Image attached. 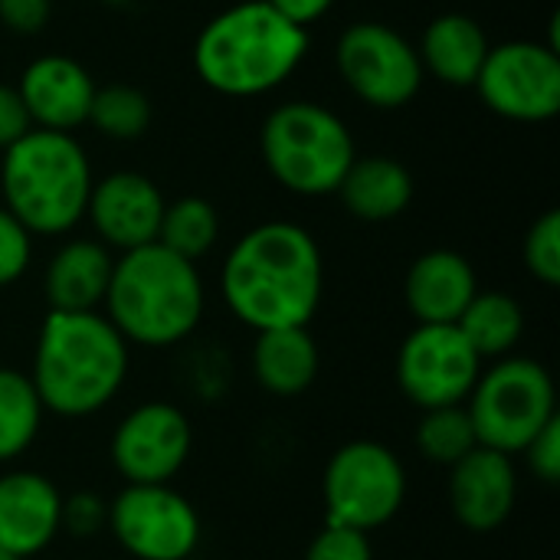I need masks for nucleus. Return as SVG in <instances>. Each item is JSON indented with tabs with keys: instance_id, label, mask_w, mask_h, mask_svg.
<instances>
[{
	"instance_id": "obj_16",
	"label": "nucleus",
	"mask_w": 560,
	"mask_h": 560,
	"mask_svg": "<svg viewBox=\"0 0 560 560\" xmlns=\"http://www.w3.org/2000/svg\"><path fill=\"white\" fill-rule=\"evenodd\" d=\"M518 499V472L512 456L476 446L450 469V509L469 532H495L509 522Z\"/></svg>"
},
{
	"instance_id": "obj_19",
	"label": "nucleus",
	"mask_w": 560,
	"mask_h": 560,
	"mask_svg": "<svg viewBox=\"0 0 560 560\" xmlns=\"http://www.w3.org/2000/svg\"><path fill=\"white\" fill-rule=\"evenodd\" d=\"M115 256L98 240L62 243L46 266V302L49 312H95L105 302Z\"/></svg>"
},
{
	"instance_id": "obj_15",
	"label": "nucleus",
	"mask_w": 560,
	"mask_h": 560,
	"mask_svg": "<svg viewBox=\"0 0 560 560\" xmlns=\"http://www.w3.org/2000/svg\"><path fill=\"white\" fill-rule=\"evenodd\" d=\"M16 92L23 98L33 128L72 135L75 128L89 125L95 82L82 62L49 52L23 69Z\"/></svg>"
},
{
	"instance_id": "obj_25",
	"label": "nucleus",
	"mask_w": 560,
	"mask_h": 560,
	"mask_svg": "<svg viewBox=\"0 0 560 560\" xmlns=\"http://www.w3.org/2000/svg\"><path fill=\"white\" fill-rule=\"evenodd\" d=\"M220 240V213L203 197H180L164 207L158 243L187 262L203 259Z\"/></svg>"
},
{
	"instance_id": "obj_29",
	"label": "nucleus",
	"mask_w": 560,
	"mask_h": 560,
	"mask_svg": "<svg viewBox=\"0 0 560 560\" xmlns=\"http://www.w3.org/2000/svg\"><path fill=\"white\" fill-rule=\"evenodd\" d=\"M30 259H33V233L7 207H0V289L23 279Z\"/></svg>"
},
{
	"instance_id": "obj_31",
	"label": "nucleus",
	"mask_w": 560,
	"mask_h": 560,
	"mask_svg": "<svg viewBox=\"0 0 560 560\" xmlns=\"http://www.w3.org/2000/svg\"><path fill=\"white\" fill-rule=\"evenodd\" d=\"M102 528H108V505L92 495V492H75L69 499H62V518H59V532L72 535V538H92Z\"/></svg>"
},
{
	"instance_id": "obj_9",
	"label": "nucleus",
	"mask_w": 560,
	"mask_h": 560,
	"mask_svg": "<svg viewBox=\"0 0 560 560\" xmlns=\"http://www.w3.org/2000/svg\"><path fill=\"white\" fill-rule=\"evenodd\" d=\"M335 66L348 92L381 112L410 105L427 75L417 46L394 26L377 20L351 23L338 36Z\"/></svg>"
},
{
	"instance_id": "obj_35",
	"label": "nucleus",
	"mask_w": 560,
	"mask_h": 560,
	"mask_svg": "<svg viewBox=\"0 0 560 560\" xmlns=\"http://www.w3.org/2000/svg\"><path fill=\"white\" fill-rule=\"evenodd\" d=\"M276 13H282L289 23H295V26H312L315 20H322L331 7H335V0H266Z\"/></svg>"
},
{
	"instance_id": "obj_26",
	"label": "nucleus",
	"mask_w": 560,
	"mask_h": 560,
	"mask_svg": "<svg viewBox=\"0 0 560 560\" xmlns=\"http://www.w3.org/2000/svg\"><path fill=\"white\" fill-rule=\"evenodd\" d=\"M479 446L472 420L463 404L456 407H440L427 410L420 427H417V450L427 463L453 469L459 459H466Z\"/></svg>"
},
{
	"instance_id": "obj_3",
	"label": "nucleus",
	"mask_w": 560,
	"mask_h": 560,
	"mask_svg": "<svg viewBox=\"0 0 560 560\" xmlns=\"http://www.w3.org/2000/svg\"><path fill=\"white\" fill-rule=\"evenodd\" d=\"M308 56V30L289 23L266 0H243L220 10L194 39L200 82L230 98H253L279 89Z\"/></svg>"
},
{
	"instance_id": "obj_4",
	"label": "nucleus",
	"mask_w": 560,
	"mask_h": 560,
	"mask_svg": "<svg viewBox=\"0 0 560 560\" xmlns=\"http://www.w3.org/2000/svg\"><path fill=\"white\" fill-rule=\"evenodd\" d=\"M105 318L125 341L141 348H171L194 335L203 318V279L197 262L180 259L161 243L128 249L112 266Z\"/></svg>"
},
{
	"instance_id": "obj_2",
	"label": "nucleus",
	"mask_w": 560,
	"mask_h": 560,
	"mask_svg": "<svg viewBox=\"0 0 560 560\" xmlns=\"http://www.w3.org/2000/svg\"><path fill=\"white\" fill-rule=\"evenodd\" d=\"M128 377V341L98 312H49L33 354V390L56 417L105 410Z\"/></svg>"
},
{
	"instance_id": "obj_28",
	"label": "nucleus",
	"mask_w": 560,
	"mask_h": 560,
	"mask_svg": "<svg viewBox=\"0 0 560 560\" xmlns=\"http://www.w3.org/2000/svg\"><path fill=\"white\" fill-rule=\"evenodd\" d=\"M525 266L528 272L545 282V285H560V213L558 210H548L541 213L528 236H525Z\"/></svg>"
},
{
	"instance_id": "obj_30",
	"label": "nucleus",
	"mask_w": 560,
	"mask_h": 560,
	"mask_svg": "<svg viewBox=\"0 0 560 560\" xmlns=\"http://www.w3.org/2000/svg\"><path fill=\"white\" fill-rule=\"evenodd\" d=\"M305 560H374V551L364 532L345 525H325L312 538Z\"/></svg>"
},
{
	"instance_id": "obj_6",
	"label": "nucleus",
	"mask_w": 560,
	"mask_h": 560,
	"mask_svg": "<svg viewBox=\"0 0 560 560\" xmlns=\"http://www.w3.org/2000/svg\"><path fill=\"white\" fill-rule=\"evenodd\" d=\"M259 151L272 180L299 197L338 194L358 158L351 128L331 108L308 98L282 102L266 115Z\"/></svg>"
},
{
	"instance_id": "obj_23",
	"label": "nucleus",
	"mask_w": 560,
	"mask_h": 560,
	"mask_svg": "<svg viewBox=\"0 0 560 560\" xmlns=\"http://www.w3.org/2000/svg\"><path fill=\"white\" fill-rule=\"evenodd\" d=\"M456 328L482 361L509 358V351L518 345L525 331V312L505 292H476V299L459 315Z\"/></svg>"
},
{
	"instance_id": "obj_27",
	"label": "nucleus",
	"mask_w": 560,
	"mask_h": 560,
	"mask_svg": "<svg viewBox=\"0 0 560 560\" xmlns=\"http://www.w3.org/2000/svg\"><path fill=\"white\" fill-rule=\"evenodd\" d=\"M89 125L112 141H135L151 125V102L135 85H105L95 89Z\"/></svg>"
},
{
	"instance_id": "obj_32",
	"label": "nucleus",
	"mask_w": 560,
	"mask_h": 560,
	"mask_svg": "<svg viewBox=\"0 0 560 560\" xmlns=\"http://www.w3.org/2000/svg\"><path fill=\"white\" fill-rule=\"evenodd\" d=\"M528 469L538 476V482L545 486H558L560 482V417H555L525 450Z\"/></svg>"
},
{
	"instance_id": "obj_14",
	"label": "nucleus",
	"mask_w": 560,
	"mask_h": 560,
	"mask_svg": "<svg viewBox=\"0 0 560 560\" xmlns=\"http://www.w3.org/2000/svg\"><path fill=\"white\" fill-rule=\"evenodd\" d=\"M164 207L167 200L151 177L138 171H112L92 184L85 217L102 246L128 253L158 243Z\"/></svg>"
},
{
	"instance_id": "obj_12",
	"label": "nucleus",
	"mask_w": 560,
	"mask_h": 560,
	"mask_svg": "<svg viewBox=\"0 0 560 560\" xmlns=\"http://www.w3.org/2000/svg\"><path fill=\"white\" fill-rule=\"evenodd\" d=\"M108 532L138 560H187L200 545L197 509L171 486H125L108 502Z\"/></svg>"
},
{
	"instance_id": "obj_10",
	"label": "nucleus",
	"mask_w": 560,
	"mask_h": 560,
	"mask_svg": "<svg viewBox=\"0 0 560 560\" xmlns=\"http://www.w3.org/2000/svg\"><path fill=\"white\" fill-rule=\"evenodd\" d=\"M476 92L509 121H548L560 112V56L538 39H509L489 46L476 75Z\"/></svg>"
},
{
	"instance_id": "obj_1",
	"label": "nucleus",
	"mask_w": 560,
	"mask_h": 560,
	"mask_svg": "<svg viewBox=\"0 0 560 560\" xmlns=\"http://www.w3.org/2000/svg\"><path fill=\"white\" fill-rule=\"evenodd\" d=\"M220 285L226 308L256 335L305 328L322 305V249L299 223H259L226 253Z\"/></svg>"
},
{
	"instance_id": "obj_24",
	"label": "nucleus",
	"mask_w": 560,
	"mask_h": 560,
	"mask_svg": "<svg viewBox=\"0 0 560 560\" xmlns=\"http://www.w3.org/2000/svg\"><path fill=\"white\" fill-rule=\"evenodd\" d=\"M43 413L33 381L20 371L0 368V463L23 456L36 443Z\"/></svg>"
},
{
	"instance_id": "obj_17",
	"label": "nucleus",
	"mask_w": 560,
	"mask_h": 560,
	"mask_svg": "<svg viewBox=\"0 0 560 560\" xmlns=\"http://www.w3.org/2000/svg\"><path fill=\"white\" fill-rule=\"evenodd\" d=\"M62 495L39 472L0 476V548L20 560L33 558L59 535Z\"/></svg>"
},
{
	"instance_id": "obj_18",
	"label": "nucleus",
	"mask_w": 560,
	"mask_h": 560,
	"mask_svg": "<svg viewBox=\"0 0 560 560\" xmlns=\"http://www.w3.org/2000/svg\"><path fill=\"white\" fill-rule=\"evenodd\" d=\"M479 282L466 256L453 249L423 253L404 282L407 308L420 325H456L466 305L476 299Z\"/></svg>"
},
{
	"instance_id": "obj_13",
	"label": "nucleus",
	"mask_w": 560,
	"mask_h": 560,
	"mask_svg": "<svg viewBox=\"0 0 560 560\" xmlns=\"http://www.w3.org/2000/svg\"><path fill=\"white\" fill-rule=\"evenodd\" d=\"M194 430L187 417L161 400L135 407L112 436V466L128 486H167L187 463Z\"/></svg>"
},
{
	"instance_id": "obj_8",
	"label": "nucleus",
	"mask_w": 560,
	"mask_h": 560,
	"mask_svg": "<svg viewBox=\"0 0 560 560\" xmlns=\"http://www.w3.org/2000/svg\"><path fill=\"white\" fill-rule=\"evenodd\" d=\"M325 525L374 532L387 525L407 499V469L394 450L374 440L345 443L325 466Z\"/></svg>"
},
{
	"instance_id": "obj_34",
	"label": "nucleus",
	"mask_w": 560,
	"mask_h": 560,
	"mask_svg": "<svg viewBox=\"0 0 560 560\" xmlns=\"http://www.w3.org/2000/svg\"><path fill=\"white\" fill-rule=\"evenodd\" d=\"M30 128H33V121L23 108L16 85L0 82V151H7L13 141H20Z\"/></svg>"
},
{
	"instance_id": "obj_22",
	"label": "nucleus",
	"mask_w": 560,
	"mask_h": 560,
	"mask_svg": "<svg viewBox=\"0 0 560 560\" xmlns=\"http://www.w3.org/2000/svg\"><path fill=\"white\" fill-rule=\"evenodd\" d=\"M253 371L262 390L276 397H299L318 377V345L308 335V328L259 331Z\"/></svg>"
},
{
	"instance_id": "obj_7",
	"label": "nucleus",
	"mask_w": 560,
	"mask_h": 560,
	"mask_svg": "<svg viewBox=\"0 0 560 560\" xmlns=\"http://www.w3.org/2000/svg\"><path fill=\"white\" fill-rule=\"evenodd\" d=\"M466 400L479 446L505 456L525 453L558 417L555 381L548 368L532 358H499L495 368L479 374Z\"/></svg>"
},
{
	"instance_id": "obj_21",
	"label": "nucleus",
	"mask_w": 560,
	"mask_h": 560,
	"mask_svg": "<svg viewBox=\"0 0 560 560\" xmlns=\"http://www.w3.org/2000/svg\"><path fill=\"white\" fill-rule=\"evenodd\" d=\"M338 197L345 210L364 223H384L400 217L413 200V177L394 158H354L348 167Z\"/></svg>"
},
{
	"instance_id": "obj_11",
	"label": "nucleus",
	"mask_w": 560,
	"mask_h": 560,
	"mask_svg": "<svg viewBox=\"0 0 560 560\" xmlns=\"http://www.w3.org/2000/svg\"><path fill=\"white\" fill-rule=\"evenodd\" d=\"M394 371L404 397L427 413L466 404L482 374V358L456 325H417L404 338Z\"/></svg>"
},
{
	"instance_id": "obj_36",
	"label": "nucleus",
	"mask_w": 560,
	"mask_h": 560,
	"mask_svg": "<svg viewBox=\"0 0 560 560\" xmlns=\"http://www.w3.org/2000/svg\"><path fill=\"white\" fill-rule=\"evenodd\" d=\"M0 560H20V558H16V555H10V551H3V548H0Z\"/></svg>"
},
{
	"instance_id": "obj_33",
	"label": "nucleus",
	"mask_w": 560,
	"mask_h": 560,
	"mask_svg": "<svg viewBox=\"0 0 560 560\" xmlns=\"http://www.w3.org/2000/svg\"><path fill=\"white\" fill-rule=\"evenodd\" d=\"M49 20V0H0V23L13 33L33 36Z\"/></svg>"
},
{
	"instance_id": "obj_5",
	"label": "nucleus",
	"mask_w": 560,
	"mask_h": 560,
	"mask_svg": "<svg viewBox=\"0 0 560 560\" xmlns=\"http://www.w3.org/2000/svg\"><path fill=\"white\" fill-rule=\"evenodd\" d=\"M85 148L66 131L30 128L0 158L3 207L33 236H62L85 220L92 194Z\"/></svg>"
},
{
	"instance_id": "obj_20",
	"label": "nucleus",
	"mask_w": 560,
	"mask_h": 560,
	"mask_svg": "<svg viewBox=\"0 0 560 560\" xmlns=\"http://www.w3.org/2000/svg\"><path fill=\"white\" fill-rule=\"evenodd\" d=\"M489 36L486 30L466 16V13H443L430 20L423 30V39L417 46L423 72H430L443 85H476V75L489 56Z\"/></svg>"
}]
</instances>
